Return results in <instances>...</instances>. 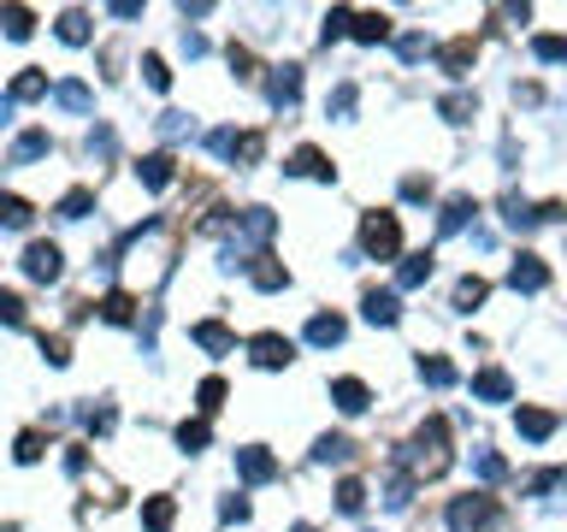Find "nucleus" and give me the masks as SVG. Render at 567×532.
Wrapping results in <instances>:
<instances>
[{
    "label": "nucleus",
    "mask_w": 567,
    "mask_h": 532,
    "mask_svg": "<svg viewBox=\"0 0 567 532\" xmlns=\"http://www.w3.org/2000/svg\"><path fill=\"white\" fill-rule=\"evenodd\" d=\"M54 142H48V131H24L19 142H12V154H7V166H31V161H42Z\"/></svg>",
    "instance_id": "22"
},
{
    "label": "nucleus",
    "mask_w": 567,
    "mask_h": 532,
    "mask_svg": "<svg viewBox=\"0 0 567 532\" xmlns=\"http://www.w3.org/2000/svg\"><path fill=\"white\" fill-rule=\"evenodd\" d=\"M78 421L90 426L95 438H107L113 426H119V409H113V402H78Z\"/></svg>",
    "instance_id": "21"
},
{
    "label": "nucleus",
    "mask_w": 567,
    "mask_h": 532,
    "mask_svg": "<svg viewBox=\"0 0 567 532\" xmlns=\"http://www.w3.org/2000/svg\"><path fill=\"white\" fill-rule=\"evenodd\" d=\"M532 54H538V60H550V66H567V36H538Z\"/></svg>",
    "instance_id": "45"
},
{
    "label": "nucleus",
    "mask_w": 567,
    "mask_h": 532,
    "mask_svg": "<svg viewBox=\"0 0 567 532\" xmlns=\"http://www.w3.org/2000/svg\"><path fill=\"white\" fill-rule=\"evenodd\" d=\"M31 31H36L31 7H7V36H12V42H24V36H31Z\"/></svg>",
    "instance_id": "48"
},
{
    "label": "nucleus",
    "mask_w": 567,
    "mask_h": 532,
    "mask_svg": "<svg viewBox=\"0 0 567 532\" xmlns=\"http://www.w3.org/2000/svg\"><path fill=\"white\" fill-rule=\"evenodd\" d=\"M473 213H479V201H473V196H449V201H444V213H438V232H444V237L468 232Z\"/></svg>",
    "instance_id": "15"
},
{
    "label": "nucleus",
    "mask_w": 567,
    "mask_h": 532,
    "mask_svg": "<svg viewBox=\"0 0 567 532\" xmlns=\"http://www.w3.org/2000/svg\"><path fill=\"white\" fill-rule=\"evenodd\" d=\"M249 362L267 367V373H279V367L296 362V343L279 338V332H260V338H249Z\"/></svg>",
    "instance_id": "5"
},
{
    "label": "nucleus",
    "mask_w": 567,
    "mask_h": 532,
    "mask_svg": "<svg viewBox=\"0 0 567 532\" xmlns=\"http://www.w3.org/2000/svg\"><path fill=\"white\" fill-rule=\"evenodd\" d=\"M420 379H426L432 391H444V385H456V367H449L444 355H420Z\"/></svg>",
    "instance_id": "36"
},
{
    "label": "nucleus",
    "mask_w": 567,
    "mask_h": 532,
    "mask_svg": "<svg viewBox=\"0 0 567 532\" xmlns=\"http://www.w3.org/2000/svg\"><path fill=\"white\" fill-rule=\"evenodd\" d=\"M438 113H444L449 125H468L473 113H479V101H473L468 90H456V95H444V101H438Z\"/></svg>",
    "instance_id": "34"
},
{
    "label": "nucleus",
    "mask_w": 567,
    "mask_h": 532,
    "mask_svg": "<svg viewBox=\"0 0 567 532\" xmlns=\"http://www.w3.org/2000/svg\"><path fill=\"white\" fill-rule=\"evenodd\" d=\"M349 456H355V444H349V438H338V433H326V438L314 444V462H319V468H343Z\"/></svg>",
    "instance_id": "26"
},
{
    "label": "nucleus",
    "mask_w": 567,
    "mask_h": 532,
    "mask_svg": "<svg viewBox=\"0 0 567 532\" xmlns=\"http://www.w3.org/2000/svg\"><path fill=\"white\" fill-rule=\"evenodd\" d=\"M503 220L515 225V232H532V225H538V208H532L520 190H508V196H503Z\"/></svg>",
    "instance_id": "25"
},
{
    "label": "nucleus",
    "mask_w": 567,
    "mask_h": 532,
    "mask_svg": "<svg viewBox=\"0 0 567 532\" xmlns=\"http://www.w3.org/2000/svg\"><path fill=\"white\" fill-rule=\"evenodd\" d=\"M355 42H385L390 36V19L385 12H355V31H349Z\"/></svg>",
    "instance_id": "35"
},
{
    "label": "nucleus",
    "mask_w": 567,
    "mask_h": 532,
    "mask_svg": "<svg viewBox=\"0 0 567 532\" xmlns=\"http://www.w3.org/2000/svg\"><path fill=\"white\" fill-rule=\"evenodd\" d=\"M473 397L479 402H508V397H515V379H508L503 367H479L473 373Z\"/></svg>",
    "instance_id": "12"
},
{
    "label": "nucleus",
    "mask_w": 567,
    "mask_h": 532,
    "mask_svg": "<svg viewBox=\"0 0 567 532\" xmlns=\"http://www.w3.org/2000/svg\"><path fill=\"white\" fill-rule=\"evenodd\" d=\"M449 532H497V497H485V492H468V497H456L449 503Z\"/></svg>",
    "instance_id": "2"
},
{
    "label": "nucleus",
    "mask_w": 567,
    "mask_h": 532,
    "mask_svg": "<svg viewBox=\"0 0 567 532\" xmlns=\"http://www.w3.org/2000/svg\"><path fill=\"white\" fill-rule=\"evenodd\" d=\"M137 178L149 184V190H166V184L178 178V161H172V154H142V161H137Z\"/></svg>",
    "instance_id": "16"
},
{
    "label": "nucleus",
    "mask_w": 567,
    "mask_h": 532,
    "mask_svg": "<svg viewBox=\"0 0 567 532\" xmlns=\"http://www.w3.org/2000/svg\"><path fill=\"white\" fill-rule=\"evenodd\" d=\"M142 78H149V90H172V71L160 54H142Z\"/></svg>",
    "instance_id": "47"
},
{
    "label": "nucleus",
    "mask_w": 567,
    "mask_h": 532,
    "mask_svg": "<svg viewBox=\"0 0 567 532\" xmlns=\"http://www.w3.org/2000/svg\"><path fill=\"white\" fill-rule=\"evenodd\" d=\"M402 201H432V178H420V172L402 178Z\"/></svg>",
    "instance_id": "54"
},
{
    "label": "nucleus",
    "mask_w": 567,
    "mask_h": 532,
    "mask_svg": "<svg viewBox=\"0 0 567 532\" xmlns=\"http://www.w3.org/2000/svg\"><path fill=\"white\" fill-rule=\"evenodd\" d=\"M338 509H343V515H361V509H367V485H361V480H343V485H338Z\"/></svg>",
    "instance_id": "41"
},
{
    "label": "nucleus",
    "mask_w": 567,
    "mask_h": 532,
    "mask_svg": "<svg viewBox=\"0 0 567 532\" xmlns=\"http://www.w3.org/2000/svg\"><path fill=\"white\" fill-rule=\"evenodd\" d=\"M54 101H60L66 113H95V95H90V83H78V78H66L60 90H54Z\"/></svg>",
    "instance_id": "28"
},
{
    "label": "nucleus",
    "mask_w": 567,
    "mask_h": 532,
    "mask_svg": "<svg viewBox=\"0 0 567 532\" xmlns=\"http://www.w3.org/2000/svg\"><path fill=\"white\" fill-rule=\"evenodd\" d=\"M449 462H456V450H449V421L444 414H432V421H420L414 426V438L397 450V468L409 473L414 485H426V480H444Z\"/></svg>",
    "instance_id": "1"
},
{
    "label": "nucleus",
    "mask_w": 567,
    "mask_h": 532,
    "mask_svg": "<svg viewBox=\"0 0 567 532\" xmlns=\"http://www.w3.org/2000/svg\"><path fill=\"white\" fill-rule=\"evenodd\" d=\"M196 409H201V421H208V414H220L225 409V379H201L196 385Z\"/></svg>",
    "instance_id": "37"
},
{
    "label": "nucleus",
    "mask_w": 567,
    "mask_h": 532,
    "mask_svg": "<svg viewBox=\"0 0 567 532\" xmlns=\"http://www.w3.org/2000/svg\"><path fill=\"white\" fill-rule=\"evenodd\" d=\"M19 267H24V279H31V284H54V279H60V249H54V243H31Z\"/></svg>",
    "instance_id": "7"
},
{
    "label": "nucleus",
    "mask_w": 567,
    "mask_h": 532,
    "mask_svg": "<svg viewBox=\"0 0 567 532\" xmlns=\"http://www.w3.org/2000/svg\"><path fill=\"white\" fill-rule=\"evenodd\" d=\"M426 279H432V249H420V255H409V261L397 267V284H402V291H420Z\"/></svg>",
    "instance_id": "29"
},
{
    "label": "nucleus",
    "mask_w": 567,
    "mask_h": 532,
    "mask_svg": "<svg viewBox=\"0 0 567 532\" xmlns=\"http://www.w3.org/2000/svg\"><path fill=\"white\" fill-rule=\"evenodd\" d=\"M520 492L527 497H550V492H567V468H538L520 480Z\"/></svg>",
    "instance_id": "23"
},
{
    "label": "nucleus",
    "mask_w": 567,
    "mask_h": 532,
    "mask_svg": "<svg viewBox=\"0 0 567 532\" xmlns=\"http://www.w3.org/2000/svg\"><path fill=\"white\" fill-rule=\"evenodd\" d=\"M184 54H189V60H201V54H208V36H196V31H184Z\"/></svg>",
    "instance_id": "57"
},
{
    "label": "nucleus",
    "mask_w": 567,
    "mask_h": 532,
    "mask_svg": "<svg viewBox=\"0 0 567 532\" xmlns=\"http://www.w3.org/2000/svg\"><path fill=\"white\" fill-rule=\"evenodd\" d=\"M0 220H7L12 232H24V225H31V201H24V196H7V201H0Z\"/></svg>",
    "instance_id": "42"
},
{
    "label": "nucleus",
    "mask_w": 567,
    "mask_h": 532,
    "mask_svg": "<svg viewBox=\"0 0 567 532\" xmlns=\"http://www.w3.org/2000/svg\"><path fill=\"white\" fill-rule=\"evenodd\" d=\"M556 426H562V421H556L550 409H520V414H515V433L532 438V444H544L550 433H556Z\"/></svg>",
    "instance_id": "17"
},
{
    "label": "nucleus",
    "mask_w": 567,
    "mask_h": 532,
    "mask_svg": "<svg viewBox=\"0 0 567 532\" xmlns=\"http://www.w3.org/2000/svg\"><path fill=\"white\" fill-rule=\"evenodd\" d=\"M189 131H196V125H189V113H160V137H166V142H178Z\"/></svg>",
    "instance_id": "49"
},
{
    "label": "nucleus",
    "mask_w": 567,
    "mask_h": 532,
    "mask_svg": "<svg viewBox=\"0 0 567 532\" xmlns=\"http://www.w3.org/2000/svg\"><path fill=\"white\" fill-rule=\"evenodd\" d=\"M355 83H338V90L326 95V119H349V113H355Z\"/></svg>",
    "instance_id": "40"
},
{
    "label": "nucleus",
    "mask_w": 567,
    "mask_h": 532,
    "mask_svg": "<svg viewBox=\"0 0 567 532\" xmlns=\"http://www.w3.org/2000/svg\"><path fill=\"white\" fill-rule=\"evenodd\" d=\"M267 101L279 113H290L302 101V66H272V78H267Z\"/></svg>",
    "instance_id": "6"
},
{
    "label": "nucleus",
    "mask_w": 567,
    "mask_h": 532,
    "mask_svg": "<svg viewBox=\"0 0 567 532\" xmlns=\"http://www.w3.org/2000/svg\"><path fill=\"white\" fill-rule=\"evenodd\" d=\"M361 249L373 255V261H397V249H402V225H397V213H367L361 220Z\"/></svg>",
    "instance_id": "3"
},
{
    "label": "nucleus",
    "mask_w": 567,
    "mask_h": 532,
    "mask_svg": "<svg viewBox=\"0 0 567 532\" xmlns=\"http://www.w3.org/2000/svg\"><path fill=\"white\" fill-rule=\"evenodd\" d=\"M473 473H479L485 485H497V480H508V462L491 450V444H479V450H473Z\"/></svg>",
    "instance_id": "32"
},
{
    "label": "nucleus",
    "mask_w": 567,
    "mask_h": 532,
    "mask_svg": "<svg viewBox=\"0 0 567 532\" xmlns=\"http://www.w3.org/2000/svg\"><path fill=\"white\" fill-rule=\"evenodd\" d=\"M508 284H515V291H544V284H550V267L544 261H538V255H520V261L515 267H508Z\"/></svg>",
    "instance_id": "13"
},
{
    "label": "nucleus",
    "mask_w": 567,
    "mask_h": 532,
    "mask_svg": "<svg viewBox=\"0 0 567 532\" xmlns=\"http://www.w3.org/2000/svg\"><path fill=\"white\" fill-rule=\"evenodd\" d=\"M361 314H367L373 326H397L402 302H397V291H367V296H361Z\"/></svg>",
    "instance_id": "14"
},
{
    "label": "nucleus",
    "mask_w": 567,
    "mask_h": 532,
    "mask_svg": "<svg viewBox=\"0 0 567 532\" xmlns=\"http://www.w3.org/2000/svg\"><path fill=\"white\" fill-rule=\"evenodd\" d=\"M231 71H237L243 83L255 78V54H249V48H237V42H231Z\"/></svg>",
    "instance_id": "53"
},
{
    "label": "nucleus",
    "mask_w": 567,
    "mask_h": 532,
    "mask_svg": "<svg viewBox=\"0 0 567 532\" xmlns=\"http://www.w3.org/2000/svg\"><path fill=\"white\" fill-rule=\"evenodd\" d=\"M42 95H48V78H42V71H19V78H12V90H7L12 107H19V101H42Z\"/></svg>",
    "instance_id": "31"
},
{
    "label": "nucleus",
    "mask_w": 567,
    "mask_h": 532,
    "mask_svg": "<svg viewBox=\"0 0 567 532\" xmlns=\"http://www.w3.org/2000/svg\"><path fill=\"white\" fill-rule=\"evenodd\" d=\"M90 154H95V161H113V154H119V137H113V125H95V131H90Z\"/></svg>",
    "instance_id": "43"
},
{
    "label": "nucleus",
    "mask_w": 567,
    "mask_h": 532,
    "mask_svg": "<svg viewBox=\"0 0 567 532\" xmlns=\"http://www.w3.org/2000/svg\"><path fill=\"white\" fill-rule=\"evenodd\" d=\"M42 444H48L42 433H19V450H12V456H19L24 468H31V462H42Z\"/></svg>",
    "instance_id": "50"
},
{
    "label": "nucleus",
    "mask_w": 567,
    "mask_h": 532,
    "mask_svg": "<svg viewBox=\"0 0 567 532\" xmlns=\"http://www.w3.org/2000/svg\"><path fill=\"white\" fill-rule=\"evenodd\" d=\"M409 492H414V480H409V473H390V485H385V503H390V509H409Z\"/></svg>",
    "instance_id": "46"
},
{
    "label": "nucleus",
    "mask_w": 567,
    "mask_h": 532,
    "mask_svg": "<svg viewBox=\"0 0 567 532\" xmlns=\"http://www.w3.org/2000/svg\"><path fill=\"white\" fill-rule=\"evenodd\" d=\"M0 314H7V326H24V302H19V296H12V291H7V296H0Z\"/></svg>",
    "instance_id": "55"
},
{
    "label": "nucleus",
    "mask_w": 567,
    "mask_h": 532,
    "mask_svg": "<svg viewBox=\"0 0 567 532\" xmlns=\"http://www.w3.org/2000/svg\"><path fill=\"white\" fill-rule=\"evenodd\" d=\"M101 320L130 326V320H137V296H130V291H107V296H101Z\"/></svg>",
    "instance_id": "24"
},
{
    "label": "nucleus",
    "mask_w": 567,
    "mask_h": 532,
    "mask_svg": "<svg viewBox=\"0 0 567 532\" xmlns=\"http://www.w3.org/2000/svg\"><path fill=\"white\" fill-rule=\"evenodd\" d=\"M331 402H338L343 414H367V402H373V391L361 379H331Z\"/></svg>",
    "instance_id": "18"
},
{
    "label": "nucleus",
    "mask_w": 567,
    "mask_h": 532,
    "mask_svg": "<svg viewBox=\"0 0 567 532\" xmlns=\"http://www.w3.org/2000/svg\"><path fill=\"white\" fill-rule=\"evenodd\" d=\"M42 355H48V367H66L71 362V343L66 338H42Z\"/></svg>",
    "instance_id": "52"
},
{
    "label": "nucleus",
    "mask_w": 567,
    "mask_h": 532,
    "mask_svg": "<svg viewBox=\"0 0 567 532\" xmlns=\"http://www.w3.org/2000/svg\"><path fill=\"white\" fill-rule=\"evenodd\" d=\"M284 172H290V178H319V184H331V178H338V166H331L319 149H296Z\"/></svg>",
    "instance_id": "10"
},
{
    "label": "nucleus",
    "mask_w": 567,
    "mask_h": 532,
    "mask_svg": "<svg viewBox=\"0 0 567 532\" xmlns=\"http://www.w3.org/2000/svg\"><path fill=\"white\" fill-rule=\"evenodd\" d=\"M220 515H225V521H249V503H243V497H225Z\"/></svg>",
    "instance_id": "56"
},
{
    "label": "nucleus",
    "mask_w": 567,
    "mask_h": 532,
    "mask_svg": "<svg viewBox=\"0 0 567 532\" xmlns=\"http://www.w3.org/2000/svg\"><path fill=\"white\" fill-rule=\"evenodd\" d=\"M485 296H491V284L479 279V272H468V279L456 284V296H449V302H456V314H473V308H479V302H485Z\"/></svg>",
    "instance_id": "30"
},
{
    "label": "nucleus",
    "mask_w": 567,
    "mask_h": 532,
    "mask_svg": "<svg viewBox=\"0 0 567 532\" xmlns=\"http://www.w3.org/2000/svg\"><path fill=\"white\" fill-rule=\"evenodd\" d=\"M290 532H314V527H290Z\"/></svg>",
    "instance_id": "58"
},
{
    "label": "nucleus",
    "mask_w": 567,
    "mask_h": 532,
    "mask_svg": "<svg viewBox=\"0 0 567 532\" xmlns=\"http://www.w3.org/2000/svg\"><path fill=\"white\" fill-rule=\"evenodd\" d=\"M308 343H314V350H338V343H343V314H314V320H308Z\"/></svg>",
    "instance_id": "19"
},
{
    "label": "nucleus",
    "mask_w": 567,
    "mask_h": 532,
    "mask_svg": "<svg viewBox=\"0 0 567 532\" xmlns=\"http://www.w3.org/2000/svg\"><path fill=\"white\" fill-rule=\"evenodd\" d=\"M95 31H90V12H60V42H71V48H83V42H90Z\"/></svg>",
    "instance_id": "33"
},
{
    "label": "nucleus",
    "mask_w": 567,
    "mask_h": 532,
    "mask_svg": "<svg viewBox=\"0 0 567 532\" xmlns=\"http://www.w3.org/2000/svg\"><path fill=\"white\" fill-rule=\"evenodd\" d=\"M90 208H95V190H83V184L60 196V220H90Z\"/></svg>",
    "instance_id": "38"
},
{
    "label": "nucleus",
    "mask_w": 567,
    "mask_h": 532,
    "mask_svg": "<svg viewBox=\"0 0 567 532\" xmlns=\"http://www.w3.org/2000/svg\"><path fill=\"white\" fill-rule=\"evenodd\" d=\"M208 438H213V433H208V421H184V426H178V444H184L189 456L208 450Z\"/></svg>",
    "instance_id": "44"
},
{
    "label": "nucleus",
    "mask_w": 567,
    "mask_h": 532,
    "mask_svg": "<svg viewBox=\"0 0 567 532\" xmlns=\"http://www.w3.org/2000/svg\"><path fill=\"white\" fill-rule=\"evenodd\" d=\"M349 31H355V12H349V7H331V12H326V31H319V42L331 48V42L349 36Z\"/></svg>",
    "instance_id": "39"
},
{
    "label": "nucleus",
    "mask_w": 567,
    "mask_h": 532,
    "mask_svg": "<svg viewBox=\"0 0 567 532\" xmlns=\"http://www.w3.org/2000/svg\"><path fill=\"white\" fill-rule=\"evenodd\" d=\"M237 473L249 485H267V480H279V456L260 450V444H243V450H237Z\"/></svg>",
    "instance_id": "8"
},
{
    "label": "nucleus",
    "mask_w": 567,
    "mask_h": 532,
    "mask_svg": "<svg viewBox=\"0 0 567 532\" xmlns=\"http://www.w3.org/2000/svg\"><path fill=\"white\" fill-rule=\"evenodd\" d=\"M208 149L220 154V161H231V166H260L267 137L260 131H208Z\"/></svg>",
    "instance_id": "4"
},
{
    "label": "nucleus",
    "mask_w": 567,
    "mask_h": 532,
    "mask_svg": "<svg viewBox=\"0 0 567 532\" xmlns=\"http://www.w3.org/2000/svg\"><path fill=\"white\" fill-rule=\"evenodd\" d=\"M172 521H178V503H172V497H149V503H142V527H149V532H172Z\"/></svg>",
    "instance_id": "27"
},
{
    "label": "nucleus",
    "mask_w": 567,
    "mask_h": 532,
    "mask_svg": "<svg viewBox=\"0 0 567 532\" xmlns=\"http://www.w3.org/2000/svg\"><path fill=\"white\" fill-rule=\"evenodd\" d=\"M189 338H196V343H201V350H208V355H231V350H237V338H231V326H220V320H201V326H196V332H189Z\"/></svg>",
    "instance_id": "20"
},
{
    "label": "nucleus",
    "mask_w": 567,
    "mask_h": 532,
    "mask_svg": "<svg viewBox=\"0 0 567 532\" xmlns=\"http://www.w3.org/2000/svg\"><path fill=\"white\" fill-rule=\"evenodd\" d=\"M397 54L414 66V60H426V54H432V42L426 36H397Z\"/></svg>",
    "instance_id": "51"
},
{
    "label": "nucleus",
    "mask_w": 567,
    "mask_h": 532,
    "mask_svg": "<svg viewBox=\"0 0 567 532\" xmlns=\"http://www.w3.org/2000/svg\"><path fill=\"white\" fill-rule=\"evenodd\" d=\"M249 284H255V291H284L290 267L279 261V255H255V261H249Z\"/></svg>",
    "instance_id": "11"
},
{
    "label": "nucleus",
    "mask_w": 567,
    "mask_h": 532,
    "mask_svg": "<svg viewBox=\"0 0 567 532\" xmlns=\"http://www.w3.org/2000/svg\"><path fill=\"white\" fill-rule=\"evenodd\" d=\"M473 60H479V42L473 36H456V42H444V48H438V66L449 71V78H468Z\"/></svg>",
    "instance_id": "9"
}]
</instances>
